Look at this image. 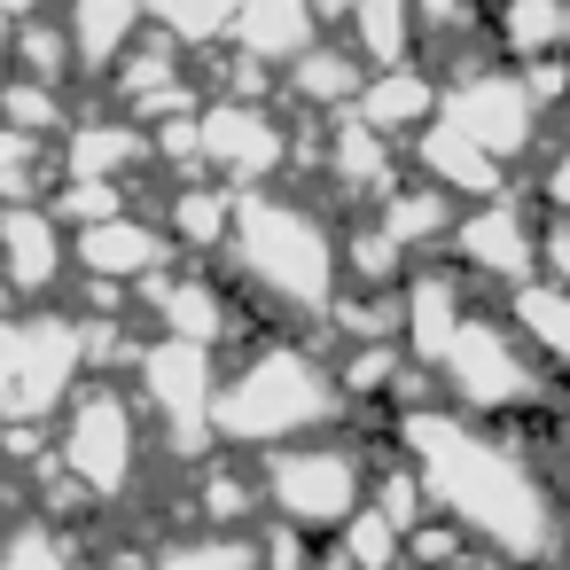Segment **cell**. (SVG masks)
I'll return each mask as SVG.
<instances>
[{
    "label": "cell",
    "mask_w": 570,
    "mask_h": 570,
    "mask_svg": "<svg viewBox=\"0 0 570 570\" xmlns=\"http://www.w3.org/2000/svg\"><path fill=\"white\" fill-rule=\"evenodd\" d=\"M399 445L430 476V500L453 523H469V539L484 554H500V562L562 554V500L515 430H492L461 406H414V414H399Z\"/></svg>",
    "instance_id": "obj_1"
},
{
    "label": "cell",
    "mask_w": 570,
    "mask_h": 570,
    "mask_svg": "<svg viewBox=\"0 0 570 570\" xmlns=\"http://www.w3.org/2000/svg\"><path fill=\"white\" fill-rule=\"evenodd\" d=\"M235 282L258 289L282 328L328 321V305L344 297V243L289 196H243L235 204Z\"/></svg>",
    "instance_id": "obj_2"
},
{
    "label": "cell",
    "mask_w": 570,
    "mask_h": 570,
    "mask_svg": "<svg viewBox=\"0 0 570 570\" xmlns=\"http://www.w3.org/2000/svg\"><path fill=\"white\" fill-rule=\"evenodd\" d=\"M344 383L336 367H321L297 344H258L227 383H219V445H297L313 430H328L344 414Z\"/></svg>",
    "instance_id": "obj_3"
},
{
    "label": "cell",
    "mask_w": 570,
    "mask_h": 570,
    "mask_svg": "<svg viewBox=\"0 0 570 570\" xmlns=\"http://www.w3.org/2000/svg\"><path fill=\"white\" fill-rule=\"evenodd\" d=\"M438 375H445L453 406L476 422H515V414L562 406V391H547V360L523 344L515 321H492V313H469V328L453 336Z\"/></svg>",
    "instance_id": "obj_4"
},
{
    "label": "cell",
    "mask_w": 570,
    "mask_h": 570,
    "mask_svg": "<svg viewBox=\"0 0 570 570\" xmlns=\"http://www.w3.org/2000/svg\"><path fill=\"white\" fill-rule=\"evenodd\" d=\"M258 476H266V508L289 515V523H305L313 539H344V523H352V515L367 508V492H375L360 445H344V438L274 445Z\"/></svg>",
    "instance_id": "obj_5"
},
{
    "label": "cell",
    "mask_w": 570,
    "mask_h": 570,
    "mask_svg": "<svg viewBox=\"0 0 570 570\" xmlns=\"http://www.w3.org/2000/svg\"><path fill=\"white\" fill-rule=\"evenodd\" d=\"M87 321L71 313H24L0 328V406L9 422H48L87 383Z\"/></svg>",
    "instance_id": "obj_6"
},
{
    "label": "cell",
    "mask_w": 570,
    "mask_h": 570,
    "mask_svg": "<svg viewBox=\"0 0 570 570\" xmlns=\"http://www.w3.org/2000/svg\"><path fill=\"white\" fill-rule=\"evenodd\" d=\"M219 344H188V336H157L149 352H141V406L157 414V430H165V445H173V461H212L219 453V360H212Z\"/></svg>",
    "instance_id": "obj_7"
},
{
    "label": "cell",
    "mask_w": 570,
    "mask_h": 570,
    "mask_svg": "<svg viewBox=\"0 0 570 570\" xmlns=\"http://www.w3.org/2000/svg\"><path fill=\"white\" fill-rule=\"evenodd\" d=\"M56 453H63L102 500H118V492L134 484V469H141V406L126 399L118 375H87V383H79Z\"/></svg>",
    "instance_id": "obj_8"
},
{
    "label": "cell",
    "mask_w": 570,
    "mask_h": 570,
    "mask_svg": "<svg viewBox=\"0 0 570 570\" xmlns=\"http://www.w3.org/2000/svg\"><path fill=\"white\" fill-rule=\"evenodd\" d=\"M445 118L453 126H469L492 157H523L531 141H539V118H547V102L531 95V79L523 71H500V63H484V71H461V79H445Z\"/></svg>",
    "instance_id": "obj_9"
},
{
    "label": "cell",
    "mask_w": 570,
    "mask_h": 570,
    "mask_svg": "<svg viewBox=\"0 0 570 570\" xmlns=\"http://www.w3.org/2000/svg\"><path fill=\"white\" fill-rule=\"evenodd\" d=\"M453 258H461L476 282L523 289V282H539V266H547V227H539V212H531V204L492 196V204H476V212L461 219Z\"/></svg>",
    "instance_id": "obj_10"
},
{
    "label": "cell",
    "mask_w": 570,
    "mask_h": 570,
    "mask_svg": "<svg viewBox=\"0 0 570 570\" xmlns=\"http://www.w3.org/2000/svg\"><path fill=\"white\" fill-rule=\"evenodd\" d=\"M297 149H289V134L266 118V102H212L204 110V165L212 173H227V180H274L282 165H289Z\"/></svg>",
    "instance_id": "obj_11"
},
{
    "label": "cell",
    "mask_w": 570,
    "mask_h": 570,
    "mask_svg": "<svg viewBox=\"0 0 570 570\" xmlns=\"http://www.w3.org/2000/svg\"><path fill=\"white\" fill-rule=\"evenodd\" d=\"M469 266H422V274H406V352L422 360V367H445V352H453V336L469 328Z\"/></svg>",
    "instance_id": "obj_12"
},
{
    "label": "cell",
    "mask_w": 570,
    "mask_h": 570,
    "mask_svg": "<svg viewBox=\"0 0 570 570\" xmlns=\"http://www.w3.org/2000/svg\"><path fill=\"white\" fill-rule=\"evenodd\" d=\"M71 266H79V274H110V282H149V274L173 266V227H149V219L118 212V219H102V227H79Z\"/></svg>",
    "instance_id": "obj_13"
},
{
    "label": "cell",
    "mask_w": 570,
    "mask_h": 570,
    "mask_svg": "<svg viewBox=\"0 0 570 570\" xmlns=\"http://www.w3.org/2000/svg\"><path fill=\"white\" fill-rule=\"evenodd\" d=\"M414 165L438 180V188H453V196H508V157H492L469 126H453L445 110L414 134Z\"/></svg>",
    "instance_id": "obj_14"
},
{
    "label": "cell",
    "mask_w": 570,
    "mask_h": 570,
    "mask_svg": "<svg viewBox=\"0 0 570 570\" xmlns=\"http://www.w3.org/2000/svg\"><path fill=\"white\" fill-rule=\"evenodd\" d=\"M0 243H9V289L17 297H48L71 266H63V219L48 204H9L0 219Z\"/></svg>",
    "instance_id": "obj_15"
},
{
    "label": "cell",
    "mask_w": 570,
    "mask_h": 570,
    "mask_svg": "<svg viewBox=\"0 0 570 570\" xmlns=\"http://www.w3.org/2000/svg\"><path fill=\"white\" fill-rule=\"evenodd\" d=\"M492 48L508 63H539V56H570V0H492Z\"/></svg>",
    "instance_id": "obj_16"
},
{
    "label": "cell",
    "mask_w": 570,
    "mask_h": 570,
    "mask_svg": "<svg viewBox=\"0 0 570 570\" xmlns=\"http://www.w3.org/2000/svg\"><path fill=\"white\" fill-rule=\"evenodd\" d=\"M289 95L305 110H360L367 95V56L344 48V40H313L297 63H289Z\"/></svg>",
    "instance_id": "obj_17"
},
{
    "label": "cell",
    "mask_w": 570,
    "mask_h": 570,
    "mask_svg": "<svg viewBox=\"0 0 570 570\" xmlns=\"http://www.w3.org/2000/svg\"><path fill=\"white\" fill-rule=\"evenodd\" d=\"M438 110H445V87H438L430 71H414V63L375 71V79H367V95H360V118H367V126H383V134H422Z\"/></svg>",
    "instance_id": "obj_18"
},
{
    "label": "cell",
    "mask_w": 570,
    "mask_h": 570,
    "mask_svg": "<svg viewBox=\"0 0 570 570\" xmlns=\"http://www.w3.org/2000/svg\"><path fill=\"white\" fill-rule=\"evenodd\" d=\"M328 180L344 188V196H391V180H399V157H391V134L383 126H367L360 110L336 126V141H328Z\"/></svg>",
    "instance_id": "obj_19"
},
{
    "label": "cell",
    "mask_w": 570,
    "mask_h": 570,
    "mask_svg": "<svg viewBox=\"0 0 570 570\" xmlns=\"http://www.w3.org/2000/svg\"><path fill=\"white\" fill-rule=\"evenodd\" d=\"M63 24H71L87 71H118V56L149 24V0H63Z\"/></svg>",
    "instance_id": "obj_20"
},
{
    "label": "cell",
    "mask_w": 570,
    "mask_h": 570,
    "mask_svg": "<svg viewBox=\"0 0 570 570\" xmlns=\"http://www.w3.org/2000/svg\"><path fill=\"white\" fill-rule=\"evenodd\" d=\"M258 500H266V476H250V469L227 461V453L196 461V476H188V515H204L212 531H243Z\"/></svg>",
    "instance_id": "obj_21"
},
{
    "label": "cell",
    "mask_w": 570,
    "mask_h": 570,
    "mask_svg": "<svg viewBox=\"0 0 570 570\" xmlns=\"http://www.w3.org/2000/svg\"><path fill=\"white\" fill-rule=\"evenodd\" d=\"M321 17H313V0H243V24H235V48L266 56V63H297L313 48Z\"/></svg>",
    "instance_id": "obj_22"
},
{
    "label": "cell",
    "mask_w": 570,
    "mask_h": 570,
    "mask_svg": "<svg viewBox=\"0 0 570 570\" xmlns=\"http://www.w3.org/2000/svg\"><path fill=\"white\" fill-rule=\"evenodd\" d=\"M141 157H157V141L141 134V118H95V126H79L71 141H63V173H87V180H118V173H134Z\"/></svg>",
    "instance_id": "obj_23"
},
{
    "label": "cell",
    "mask_w": 570,
    "mask_h": 570,
    "mask_svg": "<svg viewBox=\"0 0 570 570\" xmlns=\"http://www.w3.org/2000/svg\"><path fill=\"white\" fill-rule=\"evenodd\" d=\"M508 321L523 328V344H531L547 367H570V289H562L554 274L508 289Z\"/></svg>",
    "instance_id": "obj_24"
},
{
    "label": "cell",
    "mask_w": 570,
    "mask_h": 570,
    "mask_svg": "<svg viewBox=\"0 0 570 570\" xmlns=\"http://www.w3.org/2000/svg\"><path fill=\"white\" fill-rule=\"evenodd\" d=\"M406 250H438V243H453L461 235V212H453V188H391L383 196V212H375Z\"/></svg>",
    "instance_id": "obj_25"
},
{
    "label": "cell",
    "mask_w": 570,
    "mask_h": 570,
    "mask_svg": "<svg viewBox=\"0 0 570 570\" xmlns=\"http://www.w3.org/2000/svg\"><path fill=\"white\" fill-rule=\"evenodd\" d=\"M414 24H422L414 0H360V17H352V48H360L375 71H391V63H406V56H414Z\"/></svg>",
    "instance_id": "obj_26"
},
{
    "label": "cell",
    "mask_w": 570,
    "mask_h": 570,
    "mask_svg": "<svg viewBox=\"0 0 570 570\" xmlns=\"http://www.w3.org/2000/svg\"><path fill=\"white\" fill-rule=\"evenodd\" d=\"M149 24L196 56V48L235 40V24H243V0H149Z\"/></svg>",
    "instance_id": "obj_27"
},
{
    "label": "cell",
    "mask_w": 570,
    "mask_h": 570,
    "mask_svg": "<svg viewBox=\"0 0 570 570\" xmlns=\"http://www.w3.org/2000/svg\"><path fill=\"white\" fill-rule=\"evenodd\" d=\"M165 227H173L180 250H227V243H235V196H219V188H180V196L165 204Z\"/></svg>",
    "instance_id": "obj_28"
},
{
    "label": "cell",
    "mask_w": 570,
    "mask_h": 570,
    "mask_svg": "<svg viewBox=\"0 0 570 570\" xmlns=\"http://www.w3.org/2000/svg\"><path fill=\"white\" fill-rule=\"evenodd\" d=\"M406 243L383 227V219H367V227H352L344 235V282L352 289H406Z\"/></svg>",
    "instance_id": "obj_29"
},
{
    "label": "cell",
    "mask_w": 570,
    "mask_h": 570,
    "mask_svg": "<svg viewBox=\"0 0 570 570\" xmlns=\"http://www.w3.org/2000/svg\"><path fill=\"white\" fill-rule=\"evenodd\" d=\"M173 79H180V40H165V32H157L149 48H126V56H118V71H110V95L134 110V102H149V95H165Z\"/></svg>",
    "instance_id": "obj_30"
},
{
    "label": "cell",
    "mask_w": 570,
    "mask_h": 570,
    "mask_svg": "<svg viewBox=\"0 0 570 570\" xmlns=\"http://www.w3.org/2000/svg\"><path fill=\"white\" fill-rule=\"evenodd\" d=\"M79 63V40H71V24L56 17H32V24H17V71L24 79H48V87H63V71Z\"/></svg>",
    "instance_id": "obj_31"
},
{
    "label": "cell",
    "mask_w": 570,
    "mask_h": 570,
    "mask_svg": "<svg viewBox=\"0 0 570 570\" xmlns=\"http://www.w3.org/2000/svg\"><path fill=\"white\" fill-rule=\"evenodd\" d=\"M157 570H258V539H243V531H196V539H173L157 554Z\"/></svg>",
    "instance_id": "obj_32"
},
{
    "label": "cell",
    "mask_w": 570,
    "mask_h": 570,
    "mask_svg": "<svg viewBox=\"0 0 570 570\" xmlns=\"http://www.w3.org/2000/svg\"><path fill=\"white\" fill-rule=\"evenodd\" d=\"M48 212H56L63 227H102V219H118V212H126V188H118V180L63 173V180H56V196H48Z\"/></svg>",
    "instance_id": "obj_33"
},
{
    "label": "cell",
    "mask_w": 570,
    "mask_h": 570,
    "mask_svg": "<svg viewBox=\"0 0 570 570\" xmlns=\"http://www.w3.org/2000/svg\"><path fill=\"white\" fill-rule=\"evenodd\" d=\"M9 570H79V562H71V539L48 515H24L17 539H9Z\"/></svg>",
    "instance_id": "obj_34"
},
{
    "label": "cell",
    "mask_w": 570,
    "mask_h": 570,
    "mask_svg": "<svg viewBox=\"0 0 570 570\" xmlns=\"http://www.w3.org/2000/svg\"><path fill=\"white\" fill-rule=\"evenodd\" d=\"M9 126H17V134H63V87L17 79V87H9Z\"/></svg>",
    "instance_id": "obj_35"
},
{
    "label": "cell",
    "mask_w": 570,
    "mask_h": 570,
    "mask_svg": "<svg viewBox=\"0 0 570 570\" xmlns=\"http://www.w3.org/2000/svg\"><path fill=\"white\" fill-rule=\"evenodd\" d=\"M547 274H554V282L570 289V219H562V212L547 219Z\"/></svg>",
    "instance_id": "obj_36"
},
{
    "label": "cell",
    "mask_w": 570,
    "mask_h": 570,
    "mask_svg": "<svg viewBox=\"0 0 570 570\" xmlns=\"http://www.w3.org/2000/svg\"><path fill=\"white\" fill-rule=\"evenodd\" d=\"M547 212H562V219H570V141L547 157Z\"/></svg>",
    "instance_id": "obj_37"
},
{
    "label": "cell",
    "mask_w": 570,
    "mask_h": 570,
    "mask_svg": "<svg viewBox=\"0 0 570 570\" xmlns=\"http://www.w3.org/2000/svg\"><path fill=\"white\" fill-rule=\"evenodd\" d=\"M414 9H422V32H430V24H453L469 0H414Z\"/></svg>",
    "instance_id": "obj_38"
},
{
    "label": "cell",
    "mask_w": 570,
    "mask_h": 570,
    "mask_svg": "<svg viewBox=\"0 0 570 570\" xmlns=\"http://www.w3.org/2000/svg\"><path fill=\"white\" fill-rule=\"evenodd\" d=\"M0 9H9V24H32V17L48 9V0H0Z\"/></svg>",
    "instance_id": "obj_39"
},
{
    "label": "cell",
    "mask_w": 570,
    "mask_h": 570,
    "mask_svg": "<svg viewBox=\"0 0 570 570\" xmlns=\"http://www.w3.org/2000/svg\"><path fill=\"white\" fill-rule=\"evenodd\" d=\"M102 570H157V554H110Z\"/></svg>",
    "instance_id": "obj_40"
},
{
    "label": "cell",
    "mask_w": 570,
    "mask_h": 570,
    "mask_svg": "<svg viewBox=\"0 0 570 570\" xmlns=\"http://www.w3.org/2000/svg\"><path fill=\"white\" fill-rule=\"evenodd\" d=\"M562 562H570V531H562Z\"/></svg>",
    "instance_id": "obj_41"
}]
</instances>
